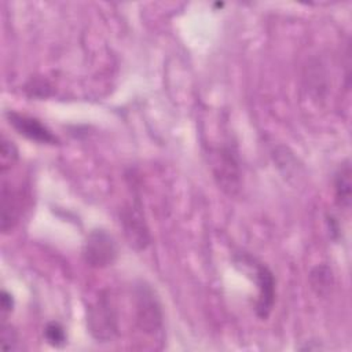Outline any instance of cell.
<instances>
[{"instance_id":"11","label":"cell","mask_w":352,"mask_h":352,"mask_svg":"<svg viewBox=\"0 0 352 352\" xmlns=\"http://www.w3.org/2000/svg\"><path fill=\"white\" fill-rule=\"evenodd\" d=\"M16 161H18V150H16L15 144L3 136L1 138V151H0L1 175H4L8 169H11Z\"/></svg>"},{"instance_id":"7","label":"cell","mask_w":352,"mask_h":352,"mask_svg":"<svg viewBox=\"0 0 352 352\" xmlns=\"http://www.w3.org/2000/svg\"><path fill=\"white\" fill-rule=\"evenodd\" d=\"M7 121L10 125L26 139L41 143V144H56L59 140L58 138L37 118L21 114L16 111H7L6 113Z\"/></svg>"},{"instance_id":"4","label":"cell","mask_w":352,"mask_h":352,"mask_svg":"<svg viewBox=\"0 0 352 352\" xmlns=\"http://www.w3.org/2000/svg\"><path fill=\"white\" fill-rule=\"evenodd\" d=\"M238 264H243L245 267L252 270V274L254 275L256 283H257V300L254 304V312L258 319L265 320L274 307L275 302V278L271 270L254 258L253 256L248 253H242L236 257Z\"/></svg>"},{"instance_id":"6","label":"cell","mask_w":352,"mask_h":352,"mask_svg":"<svg viewBox=\"0 0 352 352\" xmlns=\"http://www.w3.org/2000/svg\"><path fill=\"white\" fill-rule=\"evenodd\" d=\"M120 223L122 224L124 234L131 246L136 250H143L150 243V234L144 221L139 204L126 205L120 214Z\"/></svg>"},{"instance_id":"2","label":"cell","mask_w":352,"mask_h":352,"mask_svg":"<svg viewBox=\"0 0 352 352\" xmlns=\"http://www.w3.org/2000/svg\"><path fill=\"white\" fill-rule=\"evenodd\" d=\"M209 166L219 188L230 197L238 195L242 187V173L236 153L230 146L212 147L208 153Z\"/></svg>"},{"instance_id":"3","label":"cell","mask_w":352,"mask_h":352,"mask_svg":"<svg viewBox=\"0 0 352 352\" xmlns=\"http://www.w3.org/2000/svg\"><path fill=\"white\" fill-rule=\"evenodd\" d=\"M87 329L98 342H110L118 336V315L107 296L100 294L87 308Z\"/></svg>"},{"instance_id":"9","label":"cell","mask_w":352,"mask_h":352,"mask_svg":"<svg viewBox=\"0 0 352 352\" xmlns=\"http://www.w3.org/2000/svg\"><path fill=\"white\" fill-rule=\"evenodd\" d=\"M352 170H351V162L349 160H345L337 169L334 175V195H336V204L342 210L351 209V201H352Z\"/></svg>"},{"instance_id":"1","label":"cell","mask_w":352,"mask_h":352,"mask_svg":"<svg viewBox=\"0 0 352 352\" xmlns=\"http://www.w3.org/2000/svg\"><path fill=\"white\" fill-rule=\"evenodd\" d=\"M135 322L140 331L158 337L164 333V312L161 302L153 287L146 282H139L133 287Z\"/></svg>"},{"instance_id":"10","label":"cell","mask_w":352,"mask_h":352,"mask_svg":"<svg viewBox=\"0 0 352 352\" xmlns=\"http://www.w3.org/2000/svg\"><path fill=\"white\" fill-rule=\"evenodd\" d=\"M309 282H311L312 290L318 296H326L330 292L333 282H334L331 268L326 264L316 265L309 272Z\"/></svg>"},{"instance_id":"14","label":"cell","mask_w":352,"mask_h":352,"mask_svg":"<svg viewBox=\"0 0 352 352\" xmlns=\"http://www.w3.org/2000/svg\"><path fill=\"white\" fill-rule=\"evenodd\" d=\"M14 308V298L11 296V293H8L7 290L1 292V311L3 314H10Z\"/></svg>"},{"instance_id":"8","label":"cell","mask_w":352,"mask_h":352,"mask_svg":"<svg viewBox=\"0 0 352 352\" xmlns=\"http://www.w3.org/2000/svg\"><path fill=\"white\" fill-rule=\"evenodd\" d=\"M1 224L0 228L6 234L19 220L22 212V195L18 190L12 188L6 180L1 183Z\"/></svg>"},{"instance_id":"12","label":"cell","mask_w":352,"mask_h":352,"mask_svg":"<svg viewBox=\"0 0 352 352\" xmlns=\"http://www.w3.org/2000/svg\"><path fill=\"white\" fill-rule=\"evenodd\" d=\"M44 338L52 346H63L66 344V333L60 323L48 322L44 327Z\"/></svg>"},{"instance_id":"5","label":"cell","mask_w":352,"mask_h":352,"mask_svg":"<svg viewBox=\"0 0 352 352\" xmlns=\"http://www.w3.org/2000/svg\"><path fill=\"white\" fill-rule=\"evenodd\" d=\"M117 254V243L107 231L94 230L88 234L82 246V258L89 267H109L116 261Z\"/></svg>"},{"instance_id":"13","label":"cell","mask_w":352,"mask_h":352,"mask_svg":"<svg viewBox=\"0 0 352 352\" xmlns=\"http://www.w3.org/2000/svg\"><path fill=\"white\" fill-rule=\"evenodd\" d=\"M1 349L6 352L21 349V338L16 330L7 323L1 324Z\"/></svg>"}]
</instances>
